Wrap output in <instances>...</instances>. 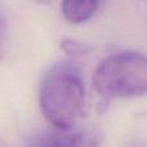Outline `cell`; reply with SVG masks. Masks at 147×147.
<instances>
[{"label": "cell", "mask_w": 147, "mask_h": 147, "mask_svg": "<svg viewBox=\"0 0 147 147\" xmlns=\"http://www.w3.org/2000/svg\"><path fill=\"white\" fill-rule=\"evenodd\" d=\"M39 103L45 119L58 130H71L85 112V86L79 70L57 63L48 70L39 90Z\"/></svg>", "instance_id": "cell-1"}, {"label": "cell", "mask_w": 147, "mask_h": 147, "mask_svg": "<svg viewBox=\"0 0 147 147\" xmlns=\"http://www.w3.org/2000/svg\"><path fill=\"white\" fill-rule=\"evenodd\" d=\"M93 86L102 101L145 96L147 89V61L138 52L110 54L97 66Z\"/></svg>", "instance_id": "cell-2"}, {"label": "cell", "mask_w": 147, "mask_h": 147, "mask_svg": "<svg viewBox=\"0 0 147 147\" xmlns=\"http://www.w3.org/2000/svg\"><path fill=\"white\" fill-rule=\"evenodd\" d=\"M30 147H98V141L86 130H58L40 137Z\"/></svg>", "instance_id": "cell-3"}, {"label": "cell", "mask_w": 147, "mask_h": 147, "mask_svg": "<svg viewBox=\"0 0 147 147\" xmlns=\"http://www.w3.org/2000/svg\"><path fill=\"white\" fill-rule=\"evenodd\" d=\"M101 7L99 1L84 0V1H63L61 3V12L63 17L71 23H83L90 20L98 8Z\"/></svg>", "instance_id": "cell-4"}, {"label": "cell", "mask_w": 147, "mask_h": 147, "mask_svg": "<svg viewBox=\"0 0 147 147\" xmlns=\"http://www.w3.org/2000/svg\"><path fill=\"white\" fill-rule=\"evenodd\" d=\"M62 49L70 56H81V54L86 53V45L80 41L71 40V39H66L62 41Z\"/></svg>", "instance_id": "cell-5"}, {"label": "cell", "mask_w": 147, "mask_h": 147, "mask_svg": "<svg viewBox=\"0 0 147 147\" xmlns=\"http://www.w3.org/2000/svg\"><path fill=\"white\" fill-rule=\"evenodd\" d=\"M3 34H4V18L0 14V36H3Z\"/></svg>", "instance_id": "cell-6"}, {"label": "cell", "mask_w": 147, "mask_h": 147, "mask_svg": "<svg viewBox=\"0 0 147 147\" xmlns=\"http://www.w3.org/2000/svg\"><path fill=\"white\" fill-rule=\"evenodd\" d=\"M4 54V43H3V36H0V58Z\"/></svg>", "instance_id": "cell-7"}]
</instances>
